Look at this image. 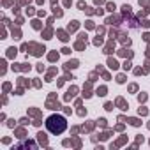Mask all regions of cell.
I'll list each match as a JSON object with an SVG mask.
<instances>
[{
	"label": "cell",
	"instance_id": "obj_1",
	"mask_svg": "<svg viewBox=\"0 0 150 150\" xmlns=\"http://www.w3.org/2000/svg\"><path fill=\"white\" fill-rule=\"evenodd\" d=\"M46 129L51 132V134H62L65 129H67V120L64 115H50L46 118Z\"/></svg>",
	"mask_w": 150,
	"mask_h": 150
}]
</instances>
